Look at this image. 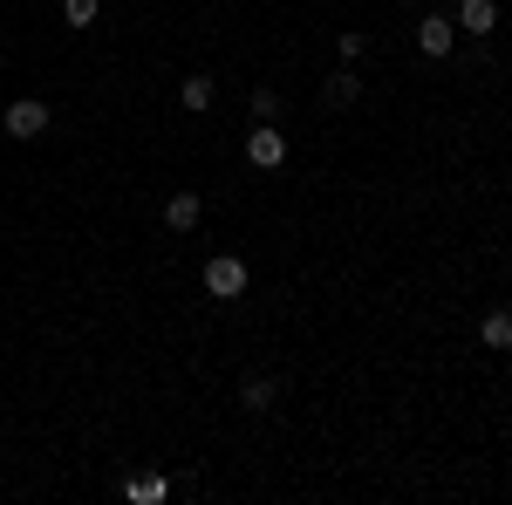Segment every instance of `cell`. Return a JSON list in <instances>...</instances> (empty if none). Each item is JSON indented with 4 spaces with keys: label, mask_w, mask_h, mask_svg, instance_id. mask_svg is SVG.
Listing matches in <instances>:
<instances>
[{
    "label": "cell",
    "mask_w": 512,
    "mask_h": 505,
    "mask_svg": "<svg viewBox=\"0 0 512 505\" xmlns=\"http://www.w3.org/2000/svg\"><path fill=\"white\" fill-rule=\"evenodd\" d=\"M48 103H41V96H21V103H7V117H0V130H7V137H21V144H35V137H48Z\"/></svg>",
    "instance_id": "obj_1"
},
{
    "label": "cell",
    "mask_w": 512,
    "mask_h": 505,
    "mask_svg": "<svg viewBox=\"0 0 512 505\" xmlns=\"http://www.w3.org/2000/svg\"><path fill=\"white\" fill-rule=\"evenodd\" d=\"M205 294H212V301H239V294H246V260L212 253V260H205Z\"/></svg>",
    "instance_id": "obj_2"
},
{
    "label": "cell",
    "mask_w": 512,
    "mask_h": 505,
    "mask_svg": "<svg viewBox=\"0 0 512 505\" xmlns=\"http://www.w3.org/2000/svg\"><path fill=\"white\" fill-rule=\"evenodd\" d=\"M246 157H253L260 171H280V164H287V137H280L274 123H260V130H246Z\"/></svg>",
    "instance_id": "obj_3"
},
{
    "label": "cell",
    "mask_w": 512,
    "mask_h": 505,
    "mask_svg": "<svg viewBox=\"0 0 512 505\" xmlns=\"http://www.w3.org/2000/svg\"><path fill=\"white\" fill-rule=\"evenodd\" d=\"M417 48H424L431 62H444V55L458 48V21H444V14H424V21H417Z\"/></svg>",
    "instance_id": "obj_4"
},
{
    "label": "cell",
    "mask_w": 512,
    "mask_h": 505,
    "mask_svg": "<svg viewBox=\"0 0 512 505\" xmlns=\"http://www.w3.org/2000/svg\"><path fill=\"white\" fill-rule=\"evenodd\" d=\"M198 219H205L198 192H171V198H164V226H171V233H192Z\"/></svg>",
    "instance_id": "obj_5"
},
{
    "label": "cell",
    "mask_w": 512,
    "mask_h": 505,
    "mask_svg": "<svg viewBox=\"0 0 512 505\" xmlns=\"http://www.w3.org/2000/svg\"><path fill=\"white\" fill-rule=\"evenodd\" d=\"M123 499L130 505H164L171 499V478H164V471H137V478L123 485Z\"/></svg>",
    "instance_id": "obj_6"
},
{
    "label": "cell",
    "mask_w": 512,
    "mask_h": 505,
    "mask_svg": "<svg viewBox=\"0 0 512 505\" xmlns=\"http://www.w3.org/2000/svg\"><path fill=\"white\" fill-rule=\"evenodd\" d=\"M451 21H458L465 35H492V28H499V7H492V0H458Z\"/></svg>",
    "instance_id": "obj_7"
},
{
    "label": "cell",
    "mask_w": 512,
    "mask_h": 505,
    "mask_svg": "<svg viewBox=\"0 0 512 505\" xmlns=\"http://www.w3.org/2000/svg\"><path fill=\"white\" fill-rule=\"evenodd\" d=\"M478 342H485V349H512V308L485 314V321H478Z\"/></svg>",
    "instance_id": "obj_8"
},
{
    "label": "cell",
    "mask_w": 512,
    "mask_h": 505,
    "mask_svg": "<svg viewBox=\"0 0 512 505\" xmlns=\"http://www.w3.org/2000/svg\"><path fill=\"white\" fill-rule=\"evenodd\" d=\"M274 396H280V389L267 383V376H246V383H239V410H253V417H260V410H274Z\"/></svg>",
    "instance_id": "obj_9"
},
{
    "label": "cell",
    "mask_w": 512,
    "mask_h": 505,
    "mask_svg": "<svg viewBox=\"0 0 512 505\" xmlns=\"http://www.w3.org/2000/svg\"><path fill=\"white\" fill-rule=\"evenodd\" d=\"M96 14H103V0H62V21L69 28H96Z\"/></svg>",
    "instance_id": "obj_10"
},
{
    "label": "cell",
    "mask_w": 512,
    "mask_h": 505,
    "mask_svg": "<svg viewBox=\"0 0 512 505\" xmlns=\"http://www.w3.org/2000/svg\"><path fill=\"white\" fill-rule=\"evenodd\" d=\"M355 96H362V82H355L349 69H342V76H328V103H335V110H349Z\"/></svg>",
    "instance_id": "obj_11"
},
{
    "label": "cell",
    "mask_w": 512,
    "mask_h": 505,
    "mask_svg": "<svg viewBox=\"0 0 512 505\" xmlns=\"http://www.w3.org/2000/svg\"><path fill=\"white\" fill-rule=\"evenodd\" d=\"M178 96H185V110H212V76H185Z\"/></svg>",
    "instance_id": "obj_12"
},
{
    "label": "cell",
    "mask_w": 512,
    "mask_h": 505,
    "mask_svg": "<svg viewBox=\"0 0 512 505\" xmlns=\"http://www.w3.org/2000/svg\"><path fill=\"white\" fill-rule=\"evenodd\" d=\"M253 117H260V123L280 117V96H274V89H253Z\"/></svg>",
    "instance_id": "obj_13"
}]
</instances>
